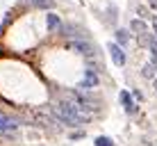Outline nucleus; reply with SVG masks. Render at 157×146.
Here are the masks:
<instances>
[{"instance_id":"nucleus-1","label":"nucleus","mask_w":157,"mask_h":146,"mask_svg":"<svg viewBox=\"0 0 157 146\" xmlns=\"http://www.w3.org/2000/svg\"><path fill=\"white\" fill-rule=\"evenodd\" d=\"M55 112L57 116L62 119V121L71 123V126H78V123H86L89 121V114L84 112V105H80V103H57L55 105Z\"/></svg>"},{"instance_id":"nucleus-2","label":"nucleus","mask_w":157,"mask_h":146,"mask_svg":"<svg viewBox=\"0 0 157 146\" xmlns=\"http://www.w3.org/2000/svg\"><path fill=\"white\" fill-rule=\"evenodd\" d=\"M107 50H109V55H112V59H114L116 66H123V64H125V53H123V48L118 44H109Z\"/></svg>"},{"instance_id":"nucleus-3","label":"nucleus","mask_w":157,"mask_h":146,"mask_svg":"<svg viewBox=\"0 0 157 146\" xmlns=\"http://www.w3.org/2000/svg\"><path fill=\"white\" fill-rule=\"evenodd\" d=\"M14 132H16V123L0 112V135H14Z\"/></svg>"},{"instance_id":"nucleus-4","label":"nucleus","mask_w":157,"mask_h":146,"mask_svg":"<svg viewBox=\"0 0 157 146\" xmlns=\"http://www.w3.org/2000/svg\"><path fill=\"white\" fill-rule=\"evenodd\" d=\"M68 48H73V50L82 53V55H86V57H91V55H94L91 46H89V44H84V41H71V44H68Z\"/></svg>"},{"instance_id":"nucleus-5","label":"nucleus","mask_w":157,"mask_h":146,"mask_svg":"<svg viewBox=\"0 0 157 146\" xmlns=\"http://www.w3.org/2000/svg\"><path fill=\"white\" fill-rule=\"evenodd\" d=\"M118 98H121V103H123V107H125V112H130V114H132V112L137 110V105H134L132 96H130L128 91H121V96H118Z\"/></svg>"},{"instance_id":"nucleus-6","label":"nucleus","mask_w":157,"mask_h":146,"mask_svg":"<svg viewBox=\"0 0 157 146\" xmlns=\"http://www.w3.org/2000/svg\"><path fill=\"white\" fill-rule=\"evenodd\" d=\"M96 85H98V75L96 73H86V78L82 80V89H91V87H96Z\"/></svg>"},{"instance_id":"nucleus-7","label":"nucleus","mask_w":157,"mask_h":146,"mask_svg":"<svg viewBox=\"0 0 157 146\" xmlns=\"http://www.w3.org/2000/svg\"><path fill=\"white\" fill-rule=\"evenodd\" d=\"M130 28H132V32H137V37H139V34H144V32H148V25H146L144 21H139V18H134Z\"/></svg>"},{"instance_id":"nucleus-8","label":"nucleus","mask_w":157,"mask_h":146,"mask_svg":"<svg viewBox=\"0 0 157 146\" xmlns=\"http://www.w3.org/2000/svg\"><path fill=\"white\" fill-rule=\"evenodd\" d=\"M34 7H41V9H50V7H55V0H30Z\"/></svg>"},{"instance_id":"nucleus-9","label":"nucleus","mask_w":157,"mask_h":146,"mask_svg":"<svg viewBox=\"0 0 157 146\" xmlns=\"http://www.w3.org/2000/svg\"><path fill=\"white\" fill-rule=\"evenodd\" d=\"M116 44H118V46H125V44H128V32H123V30L116 32Z\"/></svg>"},{"instance_id":"nucleus-10","label":"nucleus","mask_w":157,"mask_h":146,"mask_svg":"<svg viewBox=\"0 0 157 146\" xmlns=\"http://www.w3.org/2000/svg\"><path fill=\"white\" fill-rule=\"evenodd\" d=\"M96 146H114V142L107 139V137H98V139H96Z\"/></svg>"},{"instance_id":"nucleus-11","label":"nucleus","mask_w":157,"mask_h":146,"mask_svg":"<svg viewBox=\"0 0 157 146\" xmlns=\"http://www.w3.org/2000/svg\"><path fill=\"white\" fill-rule=\"evenodd\" d=\"M57 25H59V18L55 14H48V28H57Z\"/></svg>"},{"instance_id":"nucleus-12","label":"nucleus","mask_w":157,"mask_h":146,"mask_svg":"<svg viewBox=\"0 0 157 146\" xmlns=\"http://www.w3.org/2000/svg\"><path fill=\"white\" fill-rule=\"evenodd\" d=\"M144 75H146V78H153V75H155V71H153V64H146V69H144Z\"/></svg>"},{"instance_id":"nucleus-13","label":"nucleus","mask_w":157,"mask_h":146,"mask_svg":"<svg viewBox=\"0 0 157 146\" xmlns=\"http://www.w3.org/2000/svg\"><path fill=\"white\" fill-rule=\"evenodd\" d=\"M153 30H155V32H153V39L157 41V16H155V21H153Z\"/></svg>"},{"instance_id":"nucleus-14","label":"nucleus","mask_w":157,"mask_h":146,"mask_svg":"<svg viewBox=\"0 0 157 146\" xmlns=\"http://www.w3.org/2000/svg\"><path fill=\"white\" fill-rule=\"evenodd\" d=\"M150 5H153V7L157 9V0H150Z\"/></svg>"},{"instance_id":"nucleus-15","label":"nucleus","mask_w":157,"mask_h":146,"mask_svg":"<svg viewBox=\"0 0 157 146\" xmlns=\"http://www.w3.org/2000/svg\"><path fill=\"white\" fill-rule=\"evenodd\" d=\"M155 89H157V87H155Z\"/></svg>"}]
</instances>
